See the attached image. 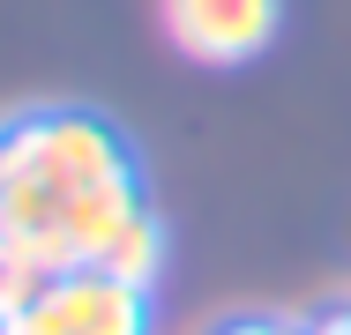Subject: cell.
<instances>
[{
  "label": "cell",
  "instance_id": "277c9868",
  "mask_svg": "<svg viewBox=\"0 0 351 335\" xmlns=\"http://www.w3.org/2000/svg\"><path fill=\"white\" fill-rule=\"evenodd\" d=\"M90 268H105V276H120V283H157V268H165V224L149 216V209H135L97 254H90Z\"/></svg>",
  "mask_w": 351,
  "mask_h": 335
},
{
  "label": "cell",
  "instance_id": "52a82bcc",
  "mask_svg": "<svg viewBox=\"0 0 351 335\" xmlns=\"http://www.w3.org/2000/svg\"><path fill=\"white\" fill-rule=\"evenodd\" d=\"M217 335H299V328H284V321H232V328H217Z\"/></svg>",
  "mask_w": 351,
  "mask_h": 335
},
{
  "label": "cell",
  "instance_id": "8992f818",
  "mask_svg": "<svg viewBox=\"0 0 351 335\" xmlns=\"http://www.w3.org/2000/svg\"><path fill=\"white\" fill-rule=\"evenodd\" d=\"M0 335H68V328H60V321L45 313V298H38L30 313H15V321H0Z\"/></svg>",
  "mask_w": 351,
  "mask_h": 335
},
{
  "label": "cell",
  "instance_id": "ba28073f",
  "mask_svg": "<svg viewBox=\"0 0 351 335\" xmlns=\"http://www.w3.org/2000/svg\"><path fill=\"white\" fill-rule=\"evenodd\" d=\"M299 335H351V313H329V321H314V328H299Z\"/></svg>",
  "mask_w": 351,
  "mask_h": 335
},
{
  "label": "cell",
  "instance_id": "6da1fadb",
  "mask_svg": "<svg viewBox=\"0 0 351 335\" xmlns=\"http://www.w3.org/2000/svg\"><path fill=\"white\" fill-rule=\"evenodd\" d=\"M135 209V157L97 112L45 105L0 127V231L30 239L53 276L90 268Z\"/></svg>",
  "mask_w": 351,
  "mask_h": 335
},
{
  "label": "cell",
  "instance_id": "5b68a950",
  "mask_svg": "<svg viewBox=\"0 0 351 335\" xmlns=\"http://www.w3.org/2000/svg\"><path fill=\"white\" fill-rule=\"evenodd\" d=\"M45 283H53V268H45L38 254H30V239L0 231V321L30 313V306L45 298Z\"/></svg>",
  "mask_w": 351,
  "mask_h": 335
},
{
  "label": "cell",
  "instance_id": "3957f363",
  "mask_svg": "<svg viewBox=\"0 0 351 335\" xmlns=\"http://www.w3.org/2000/svg\"><path fill=\"white\" fill-rule=\"evenodd\" d=\"M45 313L68 335H149V291L105 268H68L45 283Z\"/></svg>",
  "mask_w": 351,
  "mask_h": 335
},
{
  "label": "cell",
  "instance_id": "7a4b0ae2",
  "mask_svg": "<svg viewBox=\"0 0 351 335\" xmlns=\"http://www.w3.org/2000/svg\"><path fill=\"white\" fill-rule=\"evenodd\" d=\"M157 23L195 67H247L269 53L284 0H157Z\"/></svg>",
  "mask_w": 351,
  "mask_h": 335
}]
</instances>
